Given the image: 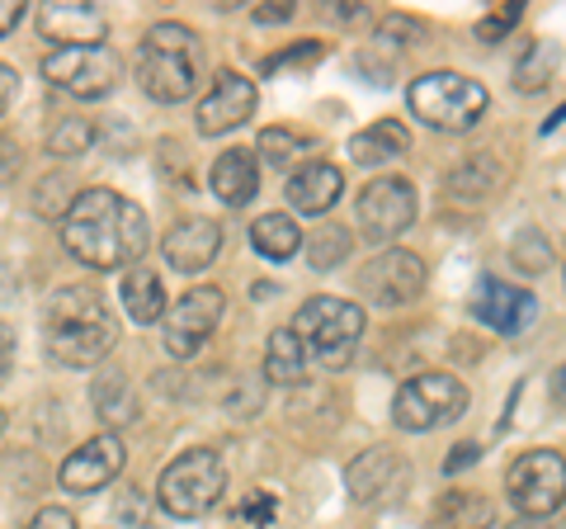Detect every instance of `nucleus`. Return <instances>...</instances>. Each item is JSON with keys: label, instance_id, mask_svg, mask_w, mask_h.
Here are the masks:
<instances>
[{"label": "nucleus", "instance_id": "1", "mask_svg": "<svg viewBox=\"0 0 566 529\" xmlns=\"http://www.w3.org/2000/svg\"><path fill=\"white\" fill-rule=\"evenodd\" d=\"M62 246L91 270H128L133 260L147 256L151 227L133 199H123L109 185H95L71 199L62 218Z\"/></svg>", "mask_w": 566, "mask_h": 529}, {"label": "nucleus", "instance_id": "2", "mask_svg": "<svg viewBox=\"0 0 566 529\" xmlns=\"http://www.w3.org/2000/svg\"><path fill=\"white\" fill-rule=\"evenodd\" d=\"M43 336L48 355L66 369H95L99 360H109V350L118 345V326L104 312L99 293L91 284H66L48 298L43 317Z\"/></svg>", "mask_w": 566, "mask_h": 529}, {"label": "nucleus", "instance_id": "3", "mask_svg": "<svg viewBox=\"0 0 566 529\" xmlns=\"http://www.w3.org/2000/svg\"><path fill=\"white\" fill-rule=\"evenodd\" d=\"M137 81L142 91L161 104H180L203 81V43L189 24L161 20L142 33L137 43Z\"/></svg>", "mask_w": 566, "mask_h": 529}, {"label": "nucleus", "instance_id": "4", "mask_svg": "<svg viewBox=\"0 0 566 529\" xmlns=\"http://www.w3.org/2000/svg\"><path fill=\"white\" fill-rule=\"evenodd\" d=\"M289 326H293V336L303 341L307 360L326 364V369H345L354 360V345H359L368 317L359 303H349V298L322 293V298H307Z\"/></svg>", "mask_w": 566, "mask_h": 529}, {"label": "nucleus", "instance_id": "5", "mask_svg": "<svg viewBox=\"0 0 566 529\" xmlns=\"http://www.w3.org/2000/svg\"><path fill=\"white\" fill-rule=\"evenodd\" d=\"M406 104H411V114L420 123H430L434 133H468L472 123H482L491 95L482 81H472L463 72H424L411 81Z\"/></svg>", "mask_w": 566, "mask_h": 529}, {"label": "nucleus", "instance_id": "6", "mask_svg": "<svg viewBox=\"0 0 566 529\" xmlns=\"http://www.w3.org/2000/svg\"><path fill=\"white\" fill-rule=\"evenodd\" d=\"M222 491H227V464L218 458V449H189L170 458V468L156 483V501L175 520H199L218 506Z\"/></svg>", "mask_w": 566, "mask_h": 529}, {"label": "nucleus", "instance_id": "7", "mask_svg": "<svg viewBox=\"0 0 566 529\" xmlns=\"http://www.w3.org/2000/svg\"><path fill=\"white\" fill-rule=\"evenodd\" d=\"M43 81L52 91H62L71 100H104L118 91L123 81V58L109 43L95 48H57L43 58Z\"/></svg>", "mask_w": 566, "mask_h": 529}, {"label": "nucleus", "instance_id": "8", "mask_svg": "<svg viewBox=\"0 0 566 529\" xmlns=\"http://www.w3.org/2000/svg\"><path fill=\"white\" fill-rule=\"evenodd\" d=\"M505 491L524 520H547L566 501V458L557 449H524L505 473Z\"/></svg>", "mask_w": 566, "mask_h": 529}, {"label": "nucleus", "instance_id": "9", "mask_svg": "<svg viewBox=\"0 0 566 529\" xmlns=\"http://www.w3.org/2000/svg\"><path fill=\"white\" fill-rule=\"evenodd\" d=\"M468 412V387L453 374H416L397 387L392 421L401 431H434Z\"/></svg>", "mask_w": 566, "mask_h": 529}, {"label": "nucleus", "instance_id": "10", "mask_svg": "<svg viewBox=\"0 0 566 529\" xmlns=\"http://www.w3.org/2000/svg\"><path fill=\"white\" fill-rule=\"evenodd\" d=\"M222 308H227V298H222L218 284L189 289L180 303L166 312V336H161L166 355L170 360H193L199 355V350L208 345V336L218 331V322H222Z\"/></svg>", "mask_w": 566, "mask_h": 529}, {"label": "nucleus", "instance_id": "11", "mask_svg": "<svg viewBox=\"0 0 566 529\" xmlns=\"http://www.w3.org/2000/svg\"><path fill=\"white\" fill-rule=\"evenodd\" d=\"M430 284L424 274V260L416 251H382L368 264H359V293L368 298L374 308H406L416 303Z\"/></svg>", "mask_w": 566, "mask_h": 529}, {"label": "nucleus", "instance_id": "12", "mask_svg": "<svg viewBox=\"0 0 566 529\" xmlns=\"http://www.w3.org/2000/svg\"><path fill=\"white\" fill-rule=\"evenodd\" d=\"M416 222V185L382 175L359 189V232L368 241H392Z\"/></svg>", "mask_w": 566, "mask_h": 529}, {"label": "nucleus", "instance_id": "13", "mask_svg": "<svg viewBox=\"0 0 566 529\" xmlns=\"http://www.w3.org/2000/svg\"><path fill=\"white\" fill-rule=\"evenodd\" d=\"M472 317L486 322L491 331H501V336H520V331L538 317V298L520 284H510V279L482 274L472 289Z\"/></svg>", "mask_w": 566, "mask_h": 529}, {"label": "nucleus", "instance_id": "14", "mask_svg": "<svg viewBox=\"0 0 566 529\" xmlns=\"http://www.w3.org/2000/svg\"><path fill=\"white\" fill-rule=\"evenodd\" d=\"M251 114H255V81L241 72H218L208 85V95L199 100V118L193 123H199L203 137H222V133L241 128Z\"/></svg>", "mask_w": 566, "mask_h": 529}, {"label": "nucleus", "instance_id": "15", "mask_svg": "<svg viewBox=\"0 0 566 529\" xmlns=\"http://www.w3.org/2000/svg\"><path fill=\"white\" fill-rule=\"evenodd\" d=\"M123 439L114 431H99L95 439H85L81 449H71V458H62V487L66 491H99L109 487L118 473H123Z\"/></svg>", "mask_w": 566, "mask_h": 529}, {"label": "nucleus", "instance_id": "16", "mask_svg": "<svg viewBox=\"0 0 566 529\" xmlns=\"http://www.w3.org/2000/svg\"><path fill=\"white\" fill-rule=\"evenodd\" d=\"M39 33L57 48H95L104 43V14L85 0H48L39 6Z\"/></svg>", "mask_w": 566, "mask_h": 529}, {"label": "nucleus", "instance_id": "17", "mask_svg": "<svg viewBox=\"0 0 566 529\" xmlns=\"http://www.w3.org/2000/svg\"><path fill=\"white\" fill-rule=\"evenodd\" d=\"M161 251H166L170 270L199 274V270H208V264L218 260V251H222V227L212 222V218H185V222H175L170 232H166Z\"/></svg>", "mask_w": 566, "mask_h": 529}, {"label": "nucleus", "instance_id": "18", "mask_svg": "<svg viewBox=\"0 0 566 529\" xmlns=\"http://www.w3.org/2000/svg\"><path fill=\"white\" fill-rule=\"evenodd\" d=\"M340 189H345V175L331 162H303L289 175V204H293V214H307V218L331 214Z\"/></svg>", "mask_w": 566, "mask_h": 529}, {"label": "nucleus", "instance_id": "19", "mask_svg": "<svg viewBox=\"0 0 566 529\" xmlns=\"http://www.w3.org/2000/svg\"><path fill=\"white\" fill-rule=\"evenodd\" d=\"M208 185L227 208H245L260 194V156L245 152V147L222 152L218 162H212V170H208Z\"/></svg>", "mask_w": 566, "mask_h": 529}, {"label": "nucleus", "instance_id": "20", "mask_svg": "<svg viewBox=\"0 0 566 529\" xmlns=\"http://www.w3.org/2000/svg\"><path fill=\"white\" fill-rule=\"evenodd\" d=\"M397 468H401V454H392L387 445L364 449V454L345 468V487H349V497H354V501H378L382 491H387V483L397 478Z\"/></svg>", "mask_w": 566, "mask_h": 529}, {"label": "nucleus", "instance_id": "21", "mask_svg": "<svg viewBox=\"0 0 566 529\" xmlns=\"http://www.w3.org/2000/svg\"><path fill=\"white\" fill-rule=\"evenodd\" d=\"M406 147H411V133H406L401 118H378V123H368L364 133L349 137V156H354L359 166L392 162V156H401Z\"/></svg>", "mask_w": 566, "mask_h": 529}, {"label": "nucleus", "instance_id": "22", "mask_svg": "<svg viewBox=\"0 0 566 529\" xmlns=\"http://www.w3.org/2000/svg\"><path fill=\"white\" fill-rule=\"evenodd\" d=\"M307 369H312V360H307L303 341L293 336V326H279L270 336V350H264V378L274 387H297L307 378Z\"/></svg>", "mask_w": 566, "mask_h": 529}, {"label": "nucleus", "instance_id": "23", "mask_svg": "<svg viewBox=\"0 0 566 529\" xmlns=\"http://www.w3.org/2000/svg\"><path fill=\"white\" fill-rule=\"evenodd\" d=\"M91 402H95V416H99L114 435H118L123 426H133V421H137V393H133V383L123 378L118 369H109L104 378H95Z\"/></svg>", "mask_w": 566, "mask_h": 529}, {"label": "nucleus", "instance_id": "24", "mask_svg": "<svg viewBox=\"0 0 566 529\" xmlns=\"http://www.w3.org/2000/svg\"><path fill=\"white\" fill-rule=\"evenodd\" d=\"M501 180H505V166L495 162V152H472L468 162L453 166L449 189L458 194V199H468V204H482V199H491Z\"/></svg>", "mask_w": 566, "mask_h": 529}, {"label": "nucleus", "instance_id": "25", "mask_svg": "<svg viewBox=\"0 0 566 529\" xmlns=\"http://www.w3.org/2000/svg\"><path fill=\"white\" fill-rule=\"evenodd\" d=\"M123 308L137 326H151V322H166V289H161V274L156 270H133L123 274Z\"/></svg>", "mask_w": 566, "mask_h": 529}, {"label": "nucleus", "instance_id": "26", "mask_svg": "<svg viewBox=\"0 0 566 529\" xmlns=\"http://www.w3.org/2000/svg\"><path fill=\"white\" fill-rule=\"evenodd\" d=\"M251 246L264 260H289L303 251V227H297L289 214H260L251 222Z\"/></svg>", "mask_w": 566, "mask_h": 529}, {"label": "nucleus", "instance_id": "27", "mask_svg": "<svg viewBox=\"0 0 566 529\" xmlns=\"http://www.w3.org/2000/svg\"><path fill=\"white\" fill-rule=\"evenodd\" d=\"M557 62H562V48L547 43V39H534V43L520 52V62H515V91H524V95L543 91V85L553 81Z\"/></svg>", "mask_w": 566, "mask_h": 529}, {"label": "nucleus", "instance_id": "28", "mask_svg": "<svg viewBox=\"0 0 566 529\" xmlns=\"http://www.w3.org/2000/svg\"><path fill=\"white\" fill-rule=\"evenodd\" d=\"M439 529H486L491 525V506L476 497V491H449L434 510Z\"/></svg>", "mask_w": 566, "mask_h": 529}, {"label": "nucleus", "instance_id": "29", "mask_svg": "<svg viewBox=\"0 0 566 529\" xmlns=\"http://www.w3.org/2000/svg\"><path fill=\"white\" fill-rule=\"evenodd\" d=\"M95 123L91 118H76V114H66L52 123V133H48V152L52 156H62V162H76V156H85L95 147Z\"/></svg>", "mask_w": 566, "mask_h": 529}, {"label": "nucleus", "instance_id": "30", "mask_svg": "<svg viewBox=\"0 0 566 529\" xmlns=\"http://www.w3.org/2000/svg\"><path fill=\"white\" fill-rule=\"evenodd\" d=\"M349 251H354V237L345 232V227H335V222L316 227V232L307 237V264L312 270H322V274H331L335 264H345Z\"/></svg>", "mask_w": 566, "mask_h": 529}, {"label": "nucleus", "instance_id": "31", "mask_svg": "<svg viewBox=\"0 0 566 529\" xmlns=\"http://www.w3.org/2000/svg\"><path fill=\"white\" fill-rule=\"evenodd\" d=\"M307 152V137L303 133H293V128H264L260 133V147H255V156H264L270 166H289L293 156H303Z\"/></svg>", "mask_w": 566, "mask_h": 529}, {"label": "nucleus", "instance_id": "32", "mask_svg": "<svg viewBox=\"0 0 566 529\" xmlns=\"http://www.w3.org/2000/svg\"><path fill=\"white\" fill-rule=\"evenodd\" d=\"M510 256H515V264L520 270H528V274H543L547 264H553V246H547L534 227H528V232H520V241L510 246Z\"/></svg>", "mask_w": 566, "mask_h": 529}, {"label": "nucleus", "instance_id": "33", "mask_svg": "<svg viewBox=\"0 0 566 529\" xmlns=\"http://www.w3.org/2000/svg\"><path fill=\"white\" fill-rule=\"evenodd\" d=\"M520 14H524V10L515 6V0H510V6H491V14H482V20H476V39H482V43H501L505 33L520 24Z\"/></svg>", "mask_w": 566, "mask_h": 529}, {"label": "nucleus", "instance_id": "34", "mask_svg": "<svg viewBox=\"0 0 566 529\" xmlns=\"http://www.w3.org/2000/svg\"><path fill=\"white\" fill-rule=\"evenodd\" d=\"M274 516H279V501L270 497V491H251V497L237 506V520H241L245 529H270Z\"/></svg>", "mask_w": 566, "mask_h": 529}, {"label": "nucleus", "instance_id": "35", "mask_svg": "<svg viewBox=\"0 0 566 529\" xmlns=\"http://www.w3.org/2000/svg\"><path fill=\"white\" fill-rule=\"evenodd\" d=\"M316 58H326V43H316V39H303L297 48L279 52V58H270L264 66H270V72H279V66H307V62H316Z\"/></svg>", "mask_w": 566, "mask_h": 529}, {"label": "nucleus", "instance_id": "36", "mask_svg": "<svg viewBox=\"0 0 566 529\" xmlns=\"http://www.w3.org/2000/svg\"><path fill=\"white\" fill-rule=\"evenodd\" d=\"M420 20H406V14H392V20L378 24V43H392V39H420Z\"/></svg>", "mask_w": 566, "mask_h": 529}, {"label": "nucleus", "instance_id": "37", "mask_svg": "<svg viewBox=\"0 0 566 529\" xmlns=\"http://www.w3.org/2000/svg\"><path fill=\"white\" fill-rule=\"evenodd\" d=\"M24 529H76V520H71V510H62V506H43Z\"/></svg>", "mask_w": 566, "mask_h": 529}, {"label": "nucleus", "instance_id": "38", "mask_svg": "<svg viewBox=\"0 0 566 529\" xmlns=\"http://www.w3.org/2000/svg\"><path fill=\"white\" fill-rule=\"evenodd\" d=\"M14 95H20V76L10 72L6 62H0V118L10 114V104H14Z\"/></svg>", "mask_w": 566, "mask_h": 529}, {"label": "nucleus", "instance_id": "39", "mask_svg": "<svg viewBox=\"0 0 566 529\" xmlns=\"http://www.w3.org/2000/svg\"><path fill=\"white\" fill-rule=\"evenodd\" d=\"M476 458H482V449H476V445H453V449H449L444 473H463L468 464H476Z\"/></svg>", "mask_w": 566, "mask_h": 529}, {"label": "nucleus", "instance_id": "40", "mask_svg": "<svg viewBox=\"0 0 566 529\" xmlns=\"http://www.w3.org/2000/svg\"><path fill=\"white\" fill-rule=\"evenodd\" d=\"M118 520L123 525H142V520H147V516H142V497H137V491H123V497H118Z\"/></svg>", "mask_w": 566, "mask_h": 529}, {"label": "nucleus", "instance_id": "41", "mask_svg": "<svg viewBox=\"0 0 566 529\" xmlns=\"http://www.w3.org/2000/svg\"><path fill=\"white\" fill-rule=\"evenodd\" d=\"M20 20H24V6H20V0H0V39H6V33L20 24Z\"/></svg>", "mask_w": 566, "mask_h": 529}, {"label": "nucleus", "instance_id": "42", "mask_svg": "<svg viewBox=\"0 0 566 529\" xmlns=\"http://www.w3.org/2000/svg\"><path fill=\"white\" fill-rule=\"evenodd\" d=\"M255 20H260V24H283V20H293V6H289V0H283V6L274 0V6H260V10H255Z\"/></svg>", "mask_w": 566, "mask_h": 529}, {"label": "nucleus", "instance_id": "43", "mask_svg": "<svg viewBox=\"0 0 566 529\" xmlns=\"http://www.w3.org/2000/svg\"><path fill=\"white\" fill-rule=\"evenodd\" d=\"M10 360H14V336H10V326L0 322V378L10 374Z\"/></svg>", "mask_w": 566, "mask_h": 529}, {"label": "nucleus", "instance_id": "44", "mask_svg": "<svg viewBox=\"0 0 566 529\" xmlns=\"http://www.w3.org/2000/svg\"><path fill=\"white\" fill-rule=\"evenodd\" d=\"M553 402H557V407H566V364L553 374Z\"/></svg>", "mask_w": 566, "mask_h": 529}, {"label": "nucleus", "instance_id": "45", "mask_svg": "<svg viewBox=\"0 0 566 529\" xmlns=\"http://www.w3.org/2000/svg\"><path fill=\"white\" fill-rule=\"evenodd\" d=\"M6 175H14V147L0 143V180H6Z\"/></svg>", "mask_w": 566, "mask_h": 529}, {"label": "nucleus", "instance_id": "46", "mask_svg": "<svg viewBox=\"0 0 566 529\" xmlns=\"http://www.w3.org/2000/svg\"><path fill=\"white\" fill-rule=\"evenodd\" d=\"M562 123H566V104H562V110H557L553 118H547V123H543V137H547V133H553V128H562Z\"/></svg>", "mask_w": 566, "mask_h": 529}, {"label": "nucleus", "instance_id": "47", "mask_svg": "<svg viewBox=\"0 0 566 529\" xmlns=\"http://www.w3.org/2000/svg\"><path fill=\"white\" fill-rule=\"evenodd\" d=\"M0 431H6V412H0Z\"/></svg>", "mask_w": 566, "mask_h": 529}, {"label": "nucleus", "instance_id": "48", "mask_svg": "<svg viewBox=\"0 0 566 529\" xmlns=\"http://www.w3.org/2000/svg\"><path fill=\"white\" fill-rule=\"evenodd\" d=\"M515 529H534V525H515Z\"/></svg>", "mask_w": 566, "mask_h": 529}]
</instances>
